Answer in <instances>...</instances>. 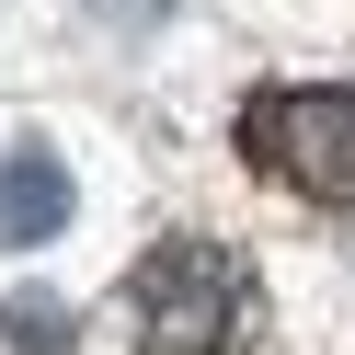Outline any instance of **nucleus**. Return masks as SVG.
Here are the masks:
<instances>
[{
    "mask_svg": "<svg viewBox=\"0 0 355 355\" xmlns=\"http://www.w3.org/2000/svg\"><path fill=\"white\" fill-rule=\"evenodd\" d=\"M46 230H69V172L46 149H12L0 161V252H35Z\"/></svg>",
    "mask_w": 355,
    "mask_h": 355,
    "instance_id": "obj_3",
    "label": "nucleus"
},
{
    "mask_svg": "<svg viewBox=\"0 0 355 355\" xmlns=\"http://www.w3.org/2000/svg\"><path fill=\"white\" fill-rule=\"evenodd\" d=\"M138 321H149V344H161V355H207V344H230V321H241V275H230V252H207V241H161V252L138 263Z\"/></svg>",
    "mask_w": 355,
    "mask_h": 355,
    "instance_id": "obj_1",
    "label": "nucleus"
},
{
    "mask_svg": "<svg viewBox=\"0 0 355 355\" xmlns=\"http://www.w3.org/2000/svg\"><path fill=\"white\" fill-rule=\"evenodd\" d=\"M241 149H263L298 195H332L344 207L355 195V92H275L263 126H241Z\"/></svg>",
    "mask_w": 355,
    "mask_h": 355,
    "instance_id": "obj_2",
    "label": "nucleus"
}]
</instances>
